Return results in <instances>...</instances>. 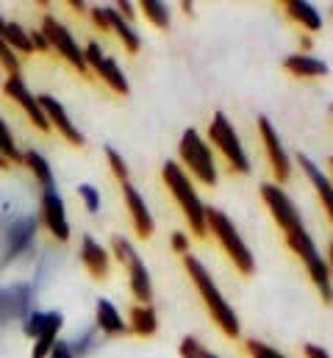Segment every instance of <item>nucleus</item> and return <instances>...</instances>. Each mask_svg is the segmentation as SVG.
<instances>
[{"mask_svg":"<svg viewBox=\"0 0 333 358\" xmlns=\"http://www.w3.org/2000/svg\"><path fill=\"white\" fill-rule=\"evenodd\" d=\"M183 267L189 272V280L194 283V289L200 292V297H203V303H206L211 320L217 322V328H220L225 336L236 339V336L242 334L239 317H236V311L228 306V300L222 297V292H220V286L214 283L211 272L203 267V262H197L194 256H183Z\"/></svg>","mask_w":333,"mask_h":358,"instance_id":"obj_1","label":"nucleus"},{"mask_svg":"<svg viewBox=\"0 0 333 358\" xmlns=\"http://www.w3.org/2000/svg\"><path fill=\"white\" fill-rule=\"evenodd\" d=\"M162 178H164V186L169 189V194L175 197V203L180 206V214L186 217L189 228L194 236H206V206L194 189L192 178L186 176V170L178 164V162H166L162 167Z\"/></svg>","mask_w":333,"mask_h":358,"instance_id":"obj_2","label":"nucleus"},{"mask_svg":"<svg viewBox=\"0 0 333 358\" xmlns=\"http://www.w3.org/2000/svg\"><path fill=\"white\" fill-rule=\"evenodd\" d=\"M283 239H286L289 250H292V253H295V256H297V259L306 264V269H309V278L314 280V286H317V292H320L323 303H325V306H331V303H333L331 269H328V262L323 259V253L317 250V245H314L311 234H309L306 228H300V231L286 234Z\"/></svg>","mask_w":333,"mask_h":358,"instance_id":"obj_3","label":"nucleus"},{"mask_svg":"<svg viewBox=\"0 0 333 358\" xmlns=\"http://www.w3.org/2000/svg\"><path fill=\"white\" fill-rule=\"evenodd\" d=\"M206 231H211L220 242V248L225 250V256L234 262V267L242 275H253L255 272V259L250 253L248 242L239 236L236 225L231 222L228 214H222L220 208H206Z\"/></svg>","mask_w":333,"mask_h":358,"instance_id":"obj_4","label":"nucleus"},{"mask_svg":"<svg viewBox=\"0 0 333 358\" xmlns=\"http://www.w3.org/2000/svg\"><path fill=\"white\" fill-rule=\"evenodd\" d=\"M178 153H180V162L189 170V176H194V178L200 180V183H206V186H214L217 183L214 153H211L208 142L194 128H186L183 131L180 145H178Z\"/></svg>","mask_w":333,"mask_h":358,"instance_id":"obj_5","label":"nucleus"},{"mask_svg":"<svg viewBox=\"0 0 333 358\" xmlns=\"http://www.w3.org/2000/svg\"><path fill=\"white\" fill-rule=\"evenodd\" d=\"M208 139H211V145L225 156V162H228V167H231L234 173L248 176L250 173L248 153H245V148H242V139H239L236 128L231 125V120H228L222 111H217V114L211 117V122H208Z\"/></svg>","mask_w":333,"mask_h":358,"instance_id":"obj_6","label":"nucleus"},{"mask_svg":"<svg viewBox=\"0 0 333 358\" xmlns=\"http://www.w3.org/2000/svg\"><path fill=\"white\" fill-rule=\"evenodd\" d=\"M261 200H264V206L269 208V214H272V220H275V225L281 228L283 236L292 234V231L306 228V225H303V217H300V211H297V206L292 203V197H289L278 183H264V186H261Z\"/></svg>","mask_w":333,"mask_h":358,"instance_id":"obj_7","label":"nucleus"},{"mask_svg":"<svg viewBox=\"0 0 333 358\" xmlns=\"http://www.w3.org/2000/svg\"><path fill=\"white\" fill-rule=\"evenodd\" d=\"M42 34L50 45V50H56L62 59H67L81 76H89V67H86V59H83V50L78 48V42L73 39V34L67 31L64 22H59L56 17H45L42 20Z\"/></svg>","mask_w":333,"mask_h":358,"instance_id":"obj_8","label":"nucleus"},{"mask_svg":"<svg viewBox=\"0 0 333 358\" xmlns=\"http://www.w3.org/2000/svg\"><path fill=\"white\" fill-rule=\"evenodd\" d=\"M83 59H86V67H89V70H94V76H97V78H100V81H103L111 92H117V94H128V92H131L128 78L122 76V70L117 67V62H114L111 56H106V53L100 50V45H97V42L86 45Z\"/></svg>","mask_w":333,"mask_h":358,"instance_id":"obj_9","label":"nucleus"},{"mask_svg":"<svg viewBox=\"0 0 333 358\" xmlns=\"http://www.w3.org/2000/svg\"><path fill=\"white\" fill-rule=\"evenodd\" d=\"M258 134H261V142H264V150H267V159H269L275 178H278V183H286L292 176V162H289V153L283 150V145L278 139V131L272 128V122L267 117H258Z\"/></svg>","mask_w":333,"mask_h":358,"instance_id":"obj_10","label":"nucleus"},{"mask_svg":"<svg viewBox=\"0 0 333 358\" xmlns=\"http://www.w3.org/2000/svg\"><path fill=\"white\" fill-rule=\"evenodd\" d=\"M42 222L45 228L59 239L67 242L70 239V222H67V211H64V200L56 189H48L42 197Z\"/></svg>","mask_w":333,"mask_h":358,"instance_id":"obj_11","label":"nucleus"},{"mask_svg":"<svg viewBox=\"0 0 333 358\" xmlns=\"http://www.w3.org/2000/svg\"><path fill=\"white\" fill-rule=\"evenodd\" d=\"M3 92H6L11 100H17V103L22 106V111L28 114V120H31L39 131H45V134L50 131V122H48V117H45V111H42V106H39V97H34L20 78H8V81L3 84Z\"/></svg>","mask_w":333,"mask_h":358,"instance_id":"obj_12","label":"nucleus"},{"mask_svg":"<svg viewBox=\"0 0 333 358\" xmlns=\"http://www.w3.org/2000/svg\"><path fill=\"white\" fill-rule=\"evenodd\" d=\"M122 197H125V206H128V214H131V220H134L136 234H139L142 239H150V236H153L156 222H153V214H150V208H148L145 197L136 192V186H134L131 180H128V183H122Z\"/></svg>","mask_w":333,"mask_h":358,"instance_id":"obj_13","label":"nucleus"},{"mask_svg":"<svg viewBox=\"0 0 333 358\" xmlns=\"http://www.w3.org/2000/svg\"><path fill=\"white\" fill-rule=\"evenodd\" d=\"M39 106H42V111H45V117H48V122H50V128H56L70 145H83V136L81 131H76V125H73V120L67 117V111H64V106L59 103V100H53L50 94H42L39 97Z\"/></svg>","mask_w":333,"mask_h":358,"instance_id":"obj_14","label":"nucleus"},{"mask_svg":"<svg viewBox=\"0 0 333 358\" xmlns=\"http://www.w3.org/2000/svg\"><path fill=\"white\" fill-rule=\"evenodd\" d=\"M300 162V170L309 176V180L314 183V192H317V197H320V203H323V208H325V214H328V220L333 222V180L309 159V156H300L297 159Z\"/></svg>","mask_w":333,"mask_h":358,"instance_id":"obj_15","label":"nucleus"},{"mask_svg":"<svg viewBox=\"0 0 333 358\" xmlns=\"http://www.w3.org/2000/svg\"><path fill=\"white\" fill-rule=\"evenodd\" d=\"M125 267H128V280H131L134 297L139 300V306H150V300H153V280H150V272L145 267V262L136 256Z\"/></svg>","mask_w":333,"mask_h":358,"instance_id":"obj_16","label":"nucleus"},{"mask_svg":"<svg viewBox=\"0 0 333 358\" xmlns=\"http://www.w3.org/2000/svg\"><path fill=\"white\" fill-rule=\"evenodd\" d=\"M81 262H83V267H86V272H89L94 280H106V278H108V253H106L92 236H83Z\"/></svg>","mask_w":333,"mask_h":358,"instance_id":"obj_17","label":"nucleus"},{"mask_svg":"<svg viewBox=\"0 0 333 358\" xmlns=\"http://www.w3.org/2000/svg\"><path fill=\"white\" fill-rule=\"evenodd\" d=\"M281 6L286 11V17L292 22H297L300 28H306L309 34H317L323 28V17H320V11L311 3H306V0H283Z\"/></svg>","mask_w":333,"mask_h":358,"instance_id":"obj_18","label":"nucleus"},{"mask_svg":"<svg viewBox=\"0 0 333 358\" xmlns=\"http://www.w3.org/2000/svg\"><path fill=\"white\" fill-rule=\"evenodd\" d=\"M283 67L295 78H325L328 76V64L309 56V53H295V56L283 59Z\"/></svg>","mask_w":333,"mask_h":358,"instance_id":"obj_19","label":"nucleus"},{"mask_svg":"<svg viewBox=\"0 0 333 358\" xmlns=\"http://www.w3.org/2000/svg\"><path fill=\"white\" fill-rule=\"evenodd\" d=\"M94 314H97V328H100L103 334H108V336H122V334H128V325L122 322L120 311H117L108 300H97Z\"/></svg>","mask_w":333,"mask_h":358,"instance_id":"obj_20","label":"nucleus"},{"mask_svg":"<svg viewBox=\"0 0 333 358\" xmlns=\"http://www.w3.org/2000/svg\"><path fill=\"white\" fill-rule=\"evenodd\" d=\"M128 331L136 334V336H153L159 331L156 308L153 306H134L131 308V325H128Z\"/></svg>","mask_w":333,"mask_h":358,"instance_id":"obj_21","label":"nucleus"},{"mask_svg":"<svg viewBox=\"0 0 333 358\" xmlns=\"http://www.w3.org/2000/svg\"><path fill=\"white\" fill-rule=\"evenodd\" d=\"M108 22H111V28L117 31V36H120V42L125 45L128 53H136V50L142 48V39H139L136 28H134L128 20H122V17L117 14V8H108Z\"/></svg>","mask_w":333,"mask_h":358,"instance_id":"obj_22","label":"nucleus"},{"mask_svg":"<svg viewBox=\"0 0 333 358\" xmlns=\"http://www.w3.org/2000/svg\"><path fill=\"white\" fill-rule=\"evenodd\" d=\"M0 36L3 42L11 48V50H20V53H34V45H31V36L17 25V22H0Z\"/></svg>","mask_w":333,"mask_h":358,"instance_id":"obj_23","label":"nucleus"},{"mask_svg":"<svg viewBox=\"0 0 333 358\" xmlns=\"http://www.w3.org/2000/svg\"><path fill=\"white\" fill-rule=\"evenodd\" d=\"M22 164H28V167H31V173H34L36 180L45 186V192H48V189H53V173H50V164L45 162V156H42V153H36V150L22 153Z\"/></svg>","mask_w":333,"mask_h":358,"instance_id":"obj_24","label":"nucleus"},{"mask_svg":"<svg viewBox=\"0 0 333 358\" xmlns=\"http://www.w3.org/2000/svg\"><path fill=\"white\" fill-rule=\"evenodd\" d=\"M62 325H64V317L56 314V311H53V314H31L28 322H25V334L36 339V336H42L45 331H50V328H62Z\"/></svg>","mask_w":333,"mask_h":358,"instance_id":"obj_25","label":"nucleus"},{"mask_svg":"<svg viewBox=\"0 0 333 358\" xmlns=\"http://www.w3.org/2000/svg\"><path fill=\"white\" fill-rule=\"evenodd\" d=\"M142 14L156 25V28H166L169 25V11L162 0H142Z\"/></svg>","mask_w":333,"mask_h":358,"instance_id":"obj_26","label":"nucleus"},{"mask_svg":"<svg viewBox=\"0 0 333 358\" xmlns=\"http://www.w3.org/2000/svg\"><path fill=\"white\" fill-rule=\"evenodd\" d=\"M0 153H3L11 164H22V153L17 150V145H14V139H11V131L6 128L3 117H0Z\"/></svg>","mask_w":333,"mask_h":358,"instance_id":"obj_27","label":"nucleus"},{"mask_svg":"<svg viewBox=\"0 0 333 358\" xmlns=\"http://www.w3.org/2000/svg\"><path fill=\"white\" fill-rule=\"evenodd\" d=\"M178 353H180V358H220V356H214L211 350H206L194 336H183Z\"/></svg>","mask_w":333,"mask_h":358,"instance_id":"obj_28","label":"nucleus"},{"mask_svg":"<svg viewBox=\"0 0 333 358\" xmlns=\"http://www.w3.org/2000/svg\"><path fill=\"white\" fill-rule=\"evenodd\" d=\"M0 64L6 67L8 78H20V62H17L14 50H11V48L3 42V36H0Z\"/></svg>","mask_w":333,"mask_h":358,"instance_id":"obj_29","label":"nucleus"},{"mask_svg":"<svg viewBox=\"0 0 333 358\" xmlns=\"http://www.w3.org/2000/svg\"><path fill=\"white\" fill-rule=\"evenodd\" d=\"M106 159H108V167H111V173L117 176L120 183H128V164L122 162V156L114 150V148H106Z\"/></svg>","mask_w":333,"mask_h":358,"instance_id":"obj_30","label":"nucleus"},{"mask_svg":"<svg viewBox=\"0 0 333 358\" xmlns=\"http://www.w3.org/2000/svg\"><path fill=\"white\" fill-rule=\"evenodd\" d=\"M111 248H114V256H117V262H120V264H128L131 259H136V256H139V253L134 250V245H131L128 239H122V236H114Z\"/></svg>","mask_w":333,"mask_h":358,"instance_id":"obj_31","label":"nucleus"},{"mask_svg":"<svg viewBox=\"0 0 333 358\" xmlns=\"http://www.w3.org/2000/svg\"><path fill=\"white\" fill-rule=\"evenodd\" d=\"M78 197L83 200V206H86V211H89V214H97V211H100V194H97V189H94V186L81 183V186H78Z\"/></svg>","mask_w":333,"mask_h":358,"instance_id":"obj_32","label":"nucleus"},{"mask_svg":"<svg viewBox=\"0 0 333 358\" xmlns=\"http://www.w3.org/2000/svg\"><path fill=\"white\" fill-rule=\"evenodd\" d=\"M248 353H250V358H286L283 353H278L275 348H269V345H264V342H255V339L248 342Z\"/></svg>","mask_w":333,"mask_h":358,"instance_id":"obj_33","label":"nucleus"},{"mask_svg":"<svg viewBox=\"0 0 333 358\" xmlns=\"http://www.w3.org/2000/svg\"><path fill=\"white\" fill-rule=\"evenodd\" d=\"M89 14H92V22H94L100 31H111V22H108V8H100V6H94Z\"/></svg>","mask_w":333,"mask_h":358,"instance_id":"obj_34","label":"nucleus"},{"mask_svg":"<svg viewBox=\"0 0 333 358\" xmlns=\"http://www.w3.org/2000/svg\"><path fill=\"white\" fill-rule=\"evenodd\" d=\"M172 250L178 253V256H189V236L186 234H172Z\"/></svg>","mask_w":333,"mask_h":358,"instance_id":"obj_35","label":"nucleus"},{"mask_svg":"<svg viewBox=\"0 0 333 358\" xmlns=\"http://www.w3.org/2000/svg\"><path fill=\"white\" fill-rule=\"evenodd\" d=\"M50 358H76V353H73V348L67 342H56L53 350H50Z\"/></svg>","mask_w":333,"mask_h":358,"instance_id":"obj_36","label":"nucleus"},{"mask_svg":"<svg viewBox=\"0 0 333 358\" xmlns=\"http://www.w3.org/2000/svg\"><path fill=\"white\" fill-rule=\"evenodd\" d=\"M303 353H306V358H331L328 356V350H325V348H320V345H306V348H303Z\"/></svg>","mask_w":333,"mask_h":358,"instance_id":"obj_37","label":"nucleus"},{"mask_svg":"<svg viewBox=\"0 0 333 358\" xmlns=\"http://www.w3.org/2000/svg\"><path fill=\"white\" fill-rule=\"evenodd\" d=\"M31 45H36L42 53H48V50H50V45H48V39H45V34H42V31H34V34H31Z\"/></svg>","mask_w":333,"mask_h":358,"instance_id":"obj_38","label":"nucleus"},{"mask_svg":"<svg viewBox=\"0 0 333 358\" xmlns=\"http://www.w3.org/2000/svg\"><path fill=\"white\" fill-rule=\"evenodd\" d=\"M117 6H120V11H117V14H120V17L125 14V17H128V22H131V17H134V3H128V0H120Z\"/></svg>","mask_w":333,"mask_h":358,"instance_id":"obj_39","label":"nucleus"},{"mask_svg":"<svg viewBox=\"0 0 333 358\" xmlns=\"http://www.w3.org/2000/svg\"><path fill=\"white\" fill-rule=\"evenodd\" d=\"M300 48H303V50H311V36H309V34L300 36Z\"/></svg>","mask_w":333,"mask_h":358,"instance_id":"obj_40","label":"nucleus"},{"mask_svg":"<svg viewBox=\"0 0 333 358\" xmlns=\"http://www.w3.org/2000/svg\"><path fill=\"white\" fill-rule=\"evenodd\" d=\"M70 8H73V11H86V3H81V0H70Z\"/></svg>","mask_w":333,"mask_h":358,"instance_id":"obj_41","label":"nucleus"},{"mask_svg":"<svg viewBox=\"0 0 333 358\" xmlns=\"http://www.w3.org/2000/svg\"><path fill=\"white\" fill-rule=\"evenodd\" d=\"M328 269H331V280H333V242L331 248H328Z\"/></svg>","mask_w":333,"mask_h":358,"instance_id":"obj_42","label":"nucleus"},{"mask_svg":"<svg viewBox=\"0 0 333 358\" xmlns=\"http://www.w3.org/2000/svg\"><path fill=\"white\" fill-rule=\"evenodd\" d=\"M8 164H11V162H8V159H6V156H3V153H0V167H3V170H6V167H8Z\"/></svg>","mask_w":333,"mask_h":358,"instance_id":"obj_43","label":"nucleus"},{"mask_svg":"<svg viewBox=\"0 0 333 358\" xmlns=\"http://www.w3.org/2000/svg\"><path fill=\"white\" fill-rule=\"evenodd\" d=\"M331 180H333V156H331Z\"/></svg>","mask_w":333,"mask_h":358,"instance_id":"obj_44","label":"nucleus"},{"mask_svg":"<svg viewBox=\"0 0 333 358\" xmlns=\"http://www.w3.org/2000/svg\"><path fill=\"white\" fill-rule=\"evenodd\" d=\"M331 114H333V106H331Z\"/></svg>","mask_w":333,"mask_h":358,"instance_id":"obj_45","label":"nucleus"}]
</instances>
